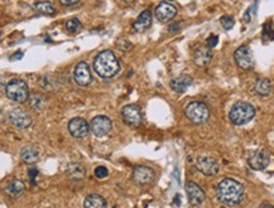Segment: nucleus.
Returning <instances> with one entry per match:
<instances>
[{"mask_svg":"<svg viewBox=\"0 0 274 208\" xmlns=\"http://www.w3.org/2000/svg\"><path fill=\"white\" fill-rule=\"evenodd\" d=\"M234 58L240 69H250L254 67V56H253V51L250 50L249 46L239 47L234 53Z\"/></svg>","mask_w":274,"mask_h":208,"instance_id":"6","label":"nucleus"},{"mask_svg":"<svg viewBox=\"0 0 274 208\" xmlns=\"http://www.w3.org/2000/svg\"><path fill=\"white\" fill-rule=\"evenodd\" d=\"M156 177V172L146 165H137L133 171V180L138 186H146L152 183Z\"/></svg>","mask_w":274,"mask_h":208,"instance_id":"7","label":"nucleus"},{"mask_svg":"<svg viewBox=\"0 0 274 208\" xmlns=\"http://www.w3.org/2000/svg\"><path fill=\"white\" fill-rule=\"evenodd\" d=\"M84 208H108L106 201L101 196L92 193L88 196L84 201Z\"/></svg>","mask_w":274,"mask_h":208,"instance_id":"22","label":"nucleus"},{"mask_svg":"<svg viewBox=\"0 0 274 208\" xmlns=\"http://www.w3.org/2000/svg\"><path fill=\"white\" fill-rule=\"evenodd\" d=\"M66 29L70 33H77V32H80L82 29V24L77 18H71L66 22Z\"/></svg>","mask_w":274,"mask_h":208,"instance_id":"26","label":"nucleus"},{"mask_svg":"<svg viewBox=\"0 0 274 208\" xmlns=\"http://www.w3.org/2000/svg\"><path fill=\"white\" fill-rule=\"evenodd\" d=\"M5 95L8 99L14 101V103L23 104L29 99L28 86L23 80H19V78L12 80L6 84Z\"/></svg>","mask_w":274,"mask_h":208,"instance_id":"4","label":"nucleus"},{"mask_svg":"<svg viewBox=\"0 0 274 208\" xmlns=\"http://www.w3.org/2000/svg\"><path fill=\"white\" fill-rule=\"evenodd\" d=\"M90 124L82 118H73L69 122V131L73 138L82 139L90 131Z\"/></svg>","mask_w":274,"mask_h":208,"instance_id":"11","label":"nucleus"},{"mask_svg":"<svg viewBox=\"0 0 274 208\" xmlns=\"http://www.w3.org/2000/svg\"><path fill=\"white\" fill-rule=\"evenodd\" d=\"M67 175H69L71 179L80 180L85 178V168L78 163H71L67 167Z\"/></svg>","mask_w":274,"mask_h":208,"instance_id":"24","label":"nucleus"},{"mask_svg":"<svg viewBox=\"0 0 274 208\" xmlns=\"http://www.w3.org/2000/svg\"><path fill=\"white\" fill-rule=\"evenodd\" d=\"M29 100H31V105L33 106L35 109H42L44 106V103H46V100H44L41 95H38V93L33 95Z\"/></svg>","mask_w":274,"mask_h":208,"instance_id":"27","label":"nucleus"},{"mask_svg":"<svg viewBox=\"0 0 274 208\" xmlns=\"http://www.w3.org/2000/svg\"><path fill=\"white\" fill-rule=\"evenodd\" d=\"M206 43H207V47H209V48H214V47L219 43V37L218 35H210V37L207 38Z\"/></svg>","mask_w":274,"mask_h":208,"instance_id":"31","label":"nucleus"},{"mask_svg":"<svg viewBox=\"0 0 274 208\" xmlns=\"http://www.w3.org/2000/svg\"><path fill=\"white\" fill-rule=\"evenodd\" d=\"M73 78H75V82L78 86L86 87L91 84L92 81V76H91L90 67L86 62H78L76 65L75 69H73Z\"/></svg>","mask_w":274,"mask_h":208,"instance_id":"10","label":"nucleus"},{"mask_svg":"<svg viewBox=\"0 0 274 208\" xmlns=\"http://www.w3.org/2000/svg\"><path fill=\"white\" fill-rule=\"evenodd\" d=\"M20 158H22V160L25 164H35L36 162H38L39 153H38V149L35 146H25L20 152Z\"/></svg>","mask_w":274,"mask_h":208,"instance_id":"21","label":"nucleus"},{"mask_svg":"<svg viewBox=\"0 0 274 208\" xmlns=\"http://www.w3.org/2000/svg\"><path fill=\"white\" fill-rule=\"evenodd\" d=\"M192 84V78L188 75H181L171 80V88L177 93L186 92L187 88Z\"/></svg>","mask_w":274,"mask_h":208,"instance_id":"18","label":"nucleus"},{"mask_svg":"<svg viewBox=\"0 0 274 208\" xmlns=\"http://www.w3.org/2000/svg\"><path fill=\"white\" fill-rule=\"evenodd\" d=\"M123 1H127V3H131V1H134V0H123Z\"/></svg>","mask_w":274,"mask_h":208,"instance_id":"35","label":"nucleus"},{"mask_svg":"<svg viewBox=\"0 0 274 208\" xmlns=\"http://www.w3.org/2000/svg\"><path fill=\"white\" fill-rule=\"evenodd\" d=\"M186 193L188 202L192 206H200L205 201V192L199 184L195 182H187L186 183Z\"/></svg>","mask_w":274,"mask_h":208,"instance_id":"15","label":"nucleus"},{"mask_svg":"<svg viewBox=\"0 0 274 208\" xmlns=\"http://www.w3.org/2000/svg\"><path fill=\"white\" fill-rule=\"evenodd\" d=\"M9 120L17 129H25L29 127L32 124V119L25 110L17 107L9 112Z\"/></svg>","mask_w":274,"mask_h":208,"instance_id":"14","label":"nucleus"},{"mask_svg":"<svg viewBox=\"0 0 274 208\" xmlns=\"http://www.w3.org/2000/svg\"><path fill=\"white\" fill-rule=\"evenodd\" d=\"M95 175H96L97 178H100V179H103V178H106L109 175V171H108L105 167H97L96 169H95Z\"/></svg>","mask_w":274,"mask_h":208,"instance_id":"30","label":"nucleus"},{"mask_svg":"<svg viewBox=\"0 0 274 208\" xmlns=\"http://www.w3.org/2000/svg\"><path fill=\"white\" fill-rule=\"evenodd\" d=\"M5 193L9 197H18L24 191V183L22 180L14 179L5 187Z\"/></svg>","mask_w":274,"mask_h":208,"instance_id":"23","label":"nucleus"},{"mask_svg":"<svg viewBox=\"0 0 274 208\" xmlns=\"http://www.w3.org/2000/svg\"><path fill=\"white\" fill-rule=\"evenodd\" d=\"M33 8L42 14H53L55 13V6L50 1H36L33 4Z\"/></svg>","mask_w":274,"mask_h":208,"instance_id":"25","label":"nucleus"},{"mask_svg":"<svg viewBox=\"0 0 274 208\" xmlns=\"http://www.w3.org/2000/svg\"><path fill=\"white\" fill-rule=\"evenodd\" d=\"M176 14H177L176 6L167 3V1H163L156 8V18L161 23H168L169 20L175 18Z\"/></svg>","mask_w":274,"mask_h":208,"instance_id":"16","label":"nucleus"},{"mask_svg":"<svg viewBox=\"0 0 274 208\" xmlns=\"http://www.w3.org/2000/svg\"><path fill=\"white\" fill-rule=\"evenodd\" d=\"M254 91L258 93L259 96L268 97L273 92V85L268 78H258L254 84Z\"/></svg>","mask_w":274,"mask_h":208,"instance_id":"20","label":"nucleus"},{"mask_svg":"<svg viewBox=\"0 0 274 208\" xmlns=\"http://www.w3.org/2000/svg\"><path fill=\"white\" fill-rule=\"evenodd\" d=\"M212 58V53L209 48H206V47H200L195 51L193 53V62L196 63L199 67H205L210 63Z\"/></svg>","mask_w":274,"mask_h":208,"instance_id":"19","label":"nucleus"},{"mask_svg":"<svg viewBox=\"0 0 274 208\" xmlns=\"http://www.w3.org/2000/svg\"><path fill=\"white\" fill-rule=\"evenodd\" d=\"M93 69L101 78H112L120 71V63L111 51H103L93 59Z\"/></svg>","mask_w":274,"mask_h":208,"instance_id":"2","label":"nucleus"},{"mask_svg":"<svg viewBox=\"0 0 274 208\" xmlns=\"http://www.w3.org/2000/svg\"><path fill=\"white\" fill-rule=\"evenodd\" d=\"M196 167L200 172L207 177H214L219 173V163L211 156H200L196 162Z\"/></svg>","mask_w":274,"mask_h":208,"instance_id":"13","label":"nucleus"},{"mask_svg":"<svg viewBox=\"0 0 274 208\" xmlns=\"http://www.w3.org/2000/svg\"><path fill=\"white\" fill-rule=\"evenodd\" d=\"M184 114L191 122L196 125L205 124L210 118L209 107L200 101H193V103L188 104L184 109Z\"/></svg>","mask_w":274,"mask_h":208,"instance_id":"5","label":"nucleus"},{"mask_svg":"<svg viewBox=\"0 0 274 208\" xmlns=\"http://www.w3.org/2000/svg\"><path fill=\"white\" fill-rule=\"evenodd\" d=\"M259 208H274L273 206H269V205H264V206H262V207H259Z\"/></svg>","mask_w":274,"mask_h":208,"instance_id":"34","label":"nucleus"},{"mask_svg":"<svg viewBox=\"0 0 274 208\" xmlns=\"http://www.w3.org/2000/svg\"><path fill=\"white\" fill-rule=\"evenodd\" d=\"M269 162H271V156L267 150H256L253 153L248 160L249 167L254 171H264L269 165Z\"/></svg>","mask_w":274,"mask_h":208,"instance_id":"12","label":"nucleus"},{"mask_svg":"<svg viewBox=\"0 0 274 208\" xmlns=\"http://www.w3.org/2000/svg\"><path fill=\"white\" fill-rule=\"evenodd\" d=\"M263 37H268V39H274V31L271 23H265L263 28Z\"/></svg>","mask_w":274,"mask_h":208,"instance_id":"29","label":"nucleus"},{"mask_svg":"<svg viewBox=\"0 0 274 208\" xmlns=\"http://www.w3.org/2000/svg\"><path fill=\"white\" fill-rule=\"evenodd\" d=\"M152 24V13L149 10H143L138 17L137 20L133 23V29L138 33H144Z\"/></svg>","mask_w":274,"mask_h":208,"instance_id":"17","label":"nucleus"},{"mask_svg":"<svg viewBox=\"0 0 274 208\" xmlns=\"http://www.w3.org/2000/svg\"><path fill=\"white\" fill-rule=\"evenodd\" d=\"M122 116L125 124H128L129 126H139L143 120L142 110L137 105L124 106L122 110Z\"/></svg>","mask_w":274,"mask_h":208,"instance_id":"8","label":"nucleus"},{"mask_svg":"<svg viewBox=\"0 0 274 208\" xmlns=\"http://www.w3.org/2000/svg\"><path fill=\"white\" fill-rule=\"evenodd\" d=\"M220 22H221L224 29L229 31V29L233 28L234 24H235V19H234L233 17H230V16H224V17H221V18H220Z\"/></svg>","mask_w":274,"mask_h":208,"instance_id":"28","label":"nucleus"},{"mask_svg":"<svg viewBox=\"0 0 274 208\" xmlns=\"http://www.w3.org/2000/svg\"><path fill=\"white\" fill-rule=\"evenodd\" d=\"M256 116V109L249 103H237L231 107L229 119L234 125H245Z\"/></svg>","mask_w":274,"mask_h":208,"instance_id":"3","label":"nucleus"},{"mask_svg":"<svg viewBox=\"0 0 274 208\" xmlns=\"http://www.w3.org/2000/svg\"><path fill=\"white\" fill-rule=\"evenodd\" d=\"M59 1H61V4H62V5L72 6V5H76V4H78V1H80V0H59Z\"/></svg>","mask_w":274,"mask_h":208,"instance_id":"33","label":"nucleus"},{"mask_svg":"<svg viewBox=\"0 0 274 208\" xmlns=\"http://www.w3.org/2000/svg\"><path fill=\"white\" fill-rule=\"evenodd\" d=\"M180 28H181V23L176 22V23H172V24L169 25L168 31L171 32V33H176V32H177Z\"/></svg>","mask_w":274,"mask_h":208,"instance_id":"32","label":"nucleus"},{"mask_svg":"<svg viewBox=\"0 0 274 208\" xmlns=\"http://www.w3.org/2000/svg\"><path fill=\"white\" fill-rule=\"evenodd\" d=\"M111 120L108 116H96L90 122L91 131H92L93 135H96L99 138L108 135L110 133V130H111Z\"/></svg>","mask_w":274,"mask_h":208,"instance_id":"9","label":"nucleus"},{"mask_svg":"<svg viewBox=\"0 0 274 208\" xmlns=\"http://www.w3.org/2000/svg\"><path fill=\"white\" fill-rule=\"evenodd\" d=\"M216 197L222 205L237 206L244 198V187L237 180L226 178L218 184Z\"/></svg>","mask_w":274,"mask_h":208,"instance_id":"1","label":"nucleus"}]
</instances>
